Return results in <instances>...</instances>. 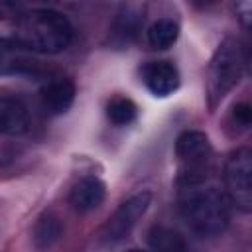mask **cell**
I'll use <instances>...</instances> for the list:
<instances>
[{"label":"cell","instance_id":"cell-1","mask_svg":"<svg viewBox=\"0 0 252 252\" xmlns=\"http://www.w3.org/2000/svg\"><path fill=\"white\" fill-rule=\"evenodd\" d=\"M179 213L187 226L205 238L224 232L230 220V203L222 189L203 179H187L179 183Z\"/></svg>","mask_w":252,"mask_h":252},{"label":"cell","instance_id":"cell-2","mask_svg":"<svg viewBox=\"0 0 252 252\" xmlns=\"http://www.w3.org/2000/svg\"><path fill=\"white\" fill-rule=\"evenodd\" d=\"M16 43L28 51L59 53L73 41V26L61 12L35 8L22 12L16 20Z\"/></svg>","mask_w":252,"mask_h":252},{"label":"cell","instance_id":"cell-3","mask_svg":"<svg viewBox=\"0 0 252 252\" xmlns=\"http://www.w3.org/2000/svg\"><path fill=\"white\" fill-rule=\"evenodd\" d=\"M242 51L234 39H224L209 65V81H207V93H209V104L215 106L219 100L224 98V94L240 81L242 75Z\"/></svg>","mask_w":252,"mask_h":252},{"label":"cell","instance_id":"cell-4","mask_svg":"<svg viewBox=\"0 0 252 252\" xmlns=\"http://www.w3.org/2000/svg\"><path fill=\"white\" fill-rule=\"evenodd\" d=\"M222 181L228 203L248 213L252 209V154L248 148H238L226 158Z\"/></svg>","mask_w":252,"mask_h":252},{"label":"cell","instance_id":"cell-5","mask_svg":"<svg viewBox=\"0 0 252 252\" xmlns=\"http://www.w3.org/2000/svg\"><path fill=\"white\" fill-rule=\"evenodd\" d=\"M175 154H177L179 163H181V181L207 177L205 169L209 165L213 152H211L209 138L203 132H197V130L183 132L177 138Z\"/></svg>","mask_w":252,"mask_h":252},{"label":"cell","instance_id":"cell-6","mask_svg":"<svg viewBox=\"0 0 252 252\" xmlns=\"http://www.w3.org/2000/svg\"><path fill=\"white\" fill-rule=\"evenodd\" d=\"M150 201H152V193L150 191H142V193L132 195L130 199H126L114 211V215L106 220V224L102 226L100 240L104 244H116V242L124 240L132 232L136 222L144 217V213L148 211Z\"/></svg>","mask_w":252,"mask_h":252},{"label":"cell","instance_id":"cell-7","mask_svg":"<svg viewBox=\"0 0 252 252\" xmlns=\"http://www.w3.org/2000/svg\"><path fill=\"white\" fill-rule=\"evenodd\" d=\"M140 73L144 85L156 96H169L179 87V73L169 61H148Z\"/></svg>","mask_w":252,"mask_h":252},{"label":"cell","instance_id":"cell-8","mask_svg":"<svg viewBox=\"0 0 252 252\" xmlns=\"http://www.w3.org/2000/svg\"><path fill=\"white\" fill-rule=\"evenodd\" d=\"M39 98H41V106L47 114L59 116L71 108V104L75 100V85L67 77H53L41 87Z\"/></svg>","mask_w":252,"mask_h":252},{"label":"cell","instance_id":"cell-9","mask_svg":"<svg viewBox=\"0 0 252 252\" xmlns=\"http://www.w3.org/2000/svg\"><path fill=\"white\" fill-rule=\"evenodd\" d=\"M30 130V112L26 104L12 96H0V134L22 136Z\"/></svg>","mask_w":252,"mask_h":252},{"label":"cell","instance_id":"cell-10","mask_svg":"<svg viewBox=\"0 0 252 252\" xmlns=\"http://www.w3.org/2000/svg\"><path fill=\"white\" fill-rule=\"evenodd\" d=\"M104 195H106V189H104V183L98 177H83L81 181H77L73 185L69 201H71L75 211L91 213V211H94L96 207L102 205Z\"/></svg>","mask_w":252,"mask_h":252},{"label":"cell","instance_id":"cell-11","mask_svg":"<svg viewBox=\"0 0 252 252\" xmlns=\"http://www.w3.org/2000/svg\"><path fill=\"white\" fill-rule=\"evenodd\" d=\"M142 10L138 6H124L118 16L112 22L110 28V41L116 47H124L128 43L134 41V37L138 35L140 28H142Z\"/></svg>","mask_w":252,"mask_h":252},{"label":"cell","instance_id":"cell-12","mask_svg":"<svg viewBox=\"0 0 252 252\" xmlns=\"http://www.w3.org/2000/svg\"><path fill=\"white\" fill-rule=\"evenodd\" d=\"M33 67V59L28 49L10 39H0V75L26 73Z\"/></svg>","mask_w":252,"mask_h":252},{"label":"cell","instance_id":"cell-13","mask_svg":"<svg viewBox=\"0 0 252 252\" xmlns=\"http://www.w3.org/2000/svg\"><path fill=\"white\" fill-rule=\"evenodd\" d=\"M148 246L150 252H189V244L185 242V238L177 230L163 224L150 228Z\"/></svg>","mask_w":252,"mask_h":252},{"label":"cell","instance_id":"cell-14","mask_svg":"<svg viewBox=\"0 0 252 252\" xmlns=\"http://www.w3.org/2000/svg\"><path fill=\"white\" fill-rule=\"evenodd\" d=\"M179 26L171 18H159L148 28V43L154 49H167L177 41Z\"/></svg>","mask_w":252,"mask_h":252},{"label":"cell","instance_id":"cell-15","mask_svg":"<svg viewBox=\"0 0 252 252\" xmlns=\"http://www.w3.org/2000/svg\"><path fill=\"white\" fill-rule=\"evenodd\" d=\"M61 234H63V226H61L59 219L51 213L43 215L33 226V242H35L37 248L53 246L61 238Z\"/></svg>","mask_w":252,"mask_h":252},{"label":"cell","instance_id":"cell-16","mask_svg":"<svg viewBox=\"0 0 252 252\" xmlns=\"http://www.w3.org/2000/svg\"><path fill=\"white\" fill-rule=\"evenodd\" d=\"M106 116L114 126H128L138 116V106L128 96H112L106 104Z\"/></svg>","mask_w":252,"mask_h":252},{"label":"cell","instance_id":"cell-17","mask_svg":"<svg viewBox=\"0 0 252 252\" xmlns=\"http://www.w3.org/2000/svg\"><path fill=\"white\" fill-rule=\"evenodd\" d=\"M250 116H252V112H250V106L246 104V102H242V104H236L234 106V110H232V120H234V124H238V126H248L250 124Z\"/></svg>","mask_w":252,"mask_h":252},{"label":"cell","instance_id":"cell-18","mask_svg":"<svg viewBox=\"0 0 252 252\" xmlns=\"http://www.w3.org/2000/svg\"><path fill=\"white\" fill-rule=\"evenodd\" d=\"M16 10H18V6H16V4L0 0V20H2V18H8V16H12Z\"/></svg>","mask_w":252,"mask_h":252},{"label":"cell","instance_id":"cell-19","mask_svg":"<svg viewBox=\"0 0 252 252\" xmlns=\"http://www.w3.org/2000/svg\"><path fill=\"white\" fill-rule=\"evenodd\" d=\"M130 252H142V250H130Z\"/></svg>","mask_w":252,"mask_h":252}]
</instances>
